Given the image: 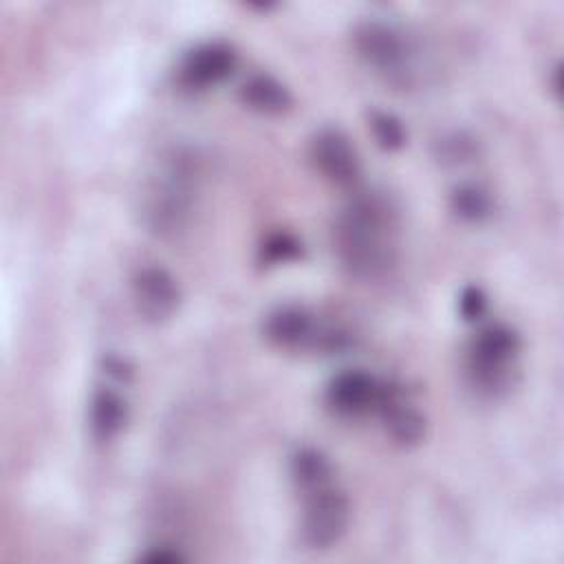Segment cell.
Instances as JSON below:
<instances>
[{
    "instance_id": "obj_5",
    "label": "cell",
    "mask_w": 564,
    "mask_h": 564,
    "mask_svg": "<svg viewBox=\"0 0 564 564\" xmlns=\"http://www.w3.org/2000/svg\"><path fill=\"white\" fill-rule=\"evenodd\" d=\"M355 48L361 59L375 70L383 73L390 79H399L405 75V57L408 48L401 35L383 22L368 20L355 29Z\"/></svg>"
},
{
    "instance_id": "obj_1",
    "label": "cell",
    "mask_w": 564,
    "mask_h": 564,
    "mask_svg": "<svg viewBox=\"0 0 564 564\" xmlns=\"http://www.w3.org/2000/svg\"><path fill=\"white\" fill-rule=\"evenodd\" d=\"M392 212L377 196H357L335 223V251L344 269L375 280L392 264Z\"/></svg>"
},
{
    "instance_id": "obj_21",
    "label": "cell",
    "mask_w": 564,
    "mask_h": 564,
    "mask_svg": "<svg viewBox=\"0 0 564 564\" xmlns=\"http://www.w3.org/2000/svg\"><path fill=\"white\" fill-rule=\"evenodd\" d=\"M560 75H562V66L555 64V68H553V93L555 95H560Z\"/></svg>"
},
{
    "instance_id": "obj_14",
    "label": "cell",
    "mask_w": 564,
    "mask_h": 564,
    "mask_svg": "<svg viewBox=\"0 0 564 564\" xmlns=\"http://www.w3.org/2000/svg\"><path fill=\"white\" fill-rule=\"evenodd\" d=\"M291 476L304 491H313L330 485L333 465L322 452L313 447H302L291 458Z\"/></svg>"
},
{
    "instance_id": "obj_2",
    "label": "cell",
    "mask_w": 564,
    "mask_h": 564,
    "mask_svg": "<svg viewBox=\"0 0 564 564\" xmlns=\"http://www.w3.org/2000/svg\"><path fill=\"white\" fill-rule=\"evenodd\" d=\"M520 352V337L505 324H489L469 344L467 372L471 386L485 394H498L511 381V366Z\"/></svg>"
},
{
    "instance_id": "obj_20",
    "label": "cell",
    "mask_w": 564,
    "mask_h": 564,
    "mask_svg": "<svg viewBox=\"0 0 564 564\" xmlns=\"http://www.w3.org/2000/svg\"><path fill=\"white\" fill-rule=\"evenodd\" d=\"M106 370H108V375H115L117 379H126L130 375L126 364L121 359H117V357H108L106 359Z\"/></svg>"
},
{
    "instance_id": "obj_6",
    "label": "cell",
    "mask_w": 564,
    "mask_h": 564,
    "mask_svg": "<svg viewBox=\"0 0 564 564\" xmlns=\"http://www.w3.org/2000/svg\"><path fill=\"white\" fill-rule=\"evenodd\" d=\"M311 159L317 172L337 187H355L361 176V163L350 139L337 128L319 130L311 141Z\"/></svg>"
},
{
    "instance_id": "obj_15",
    "label": "cell",
    "mask_w": 564,
    "mask_h": 564,
    "mask_svg": "<svg viewBox=\"0 0 564 564\" xmlns=\"http://www.w3.org/2000/svg\"><path fill=\"white\" fill-rule=\"evenodd\" d=\"M449 205L467 223H480L491 214V198L478 185H458L449 196Z\"/></svg>"
},
{
    "instance_id": "obj_11",
    "label": "cell",
    "mask_w": 564,
    "mask_h": 564,
    "mask_svg": "<svg viewBox=\"0 0 564 564\" xmlns=\"http://www.w3.org/2000/svg\"><path fill=\"white\" fill-rule=\"evenodd\" d=\"M379 412L383 416L386 430L392 436L394 443L403 445V447H412L416 443L423 441L425 436V419L423 414L408 403L399 388L392 386H383L381 399H379Z\"/></svg>"
},
{
    "instance_id": "obj_16",
    "label": "cell",
    "mask_w": 564,
    "mask_h": 564,
    "mask_svg": "<svg viewBox=\"0 0 564 564\" xmlns=\"http://www.w3.org/2000/svg\"><path fill=\"white\" fill-rule=\"evenodd\" d=\"M302 253H304L302 242L293 234L273 231L260 242L258 262L262 267H275V264H284V262H293V260L302 258Z\"/></svg>"
},
{
    "instance_id": "obj_18",
    "label": "cell",
    "mask_w": 564,
    "mask_h": 564,
    "mask_svg": "<svg viewBox=\"0 0 564 564\" xmlns=\"http://www.w3.org/2000/svg\"><path fill=\"white\" fill-rule=\"evenodd\" d=\"M487 311V295L480 286L469 284L460 291L458 295V313L465 322H476L485 315Z\"/></svg>"
},
{
    "instance_id": "obj_9",
    "label": "cell",
    "mask_w": 564,
    "mask_h": 564,
    "mask_svg": "<svg viewBox=\"0 0 564 564\" xmlns=\"http://www.w3.org/2000/svg\"><path fill=\"white\" fill-rule=\"evenodd\" d=\"M238 66L236 51L225 42L192 48L181 64V79L189 88H209L225 82Z\"/></svg>"
},
{
    "instance_id": "obj_7",
    "label": "cell",
    "mask_w": 564,
    "mask_h": 564,
    "mask_svg": "<svg viewBox=\"0 0 564 564\" xmlns=\"http://www.w3.org/2000/svg\"><path fill=\"white\" fill-rule=\"evenodd\" d=\"M134 304L148 322H165L174 315L181 302V291L174 275L156 264L143 267L132 280Z\"/></svg>"
},
{
    "instance_id": "obj_4",
    "label": "cell",
    "mask_w": 564,
    "mask_h": 564,
    "mask_svg": "<svg viewBox=\"0 0 564 564\" xmlns=\"http://www.w3.org/2000/svg\"><path fill=\"white\" fill-rule=\"evenodd\" d=\"M264 337L278 348H308L337 350L344 346V335L335 330H322L315 317L297 304H284L273 308L264 319Z\"/></svg>"
},
{
    "instance_id": "obj_17",
    "label": "cell",
    "mask_w": 564,
    "mask_h": 564,
    "mask_svg": "<svg viewBox=\"0 0 564 564\" xmlns=\"http://www.w3.org/2000/svg\"><path fill=\"white\" fill-rule=\"evenodd\" d=\"M368 121H370V130H372L377 143H379V148H383L388 152H394V150L405 145V139H408L405 128L394 115L383 112V110H375Z\"/></svg>"
},
{
    "instance_id": "obj_10",
    "label": "cell",
    "mask_w": 564,
    "mask_h": 564,
    "mask_svg": "<svg viewBox=\"0 0 564 564\" xmlns=\"http://www.w3.org/2000/svg\"><path fill=\"white\" fill-rule=\"evenodd\" d=\"M189 194L192 187L187 183V176H183V170H170L150 196V225L159 231H176V227H181L183 218L189 212Z\"/></svg>"
},
{
    "instance_id": "obj_13",
    "label": "cell",
    "mask_w": 564,
    "mask_h": 564,
    "mask_svg": "<svg viewBox=\"0 0 564 564\" xmlns=\"http://www.w3.org/2000/svg\"><path fill=\"white\" fill-rule=\"evenodd\" d=\"M126 401L112 390H97L90 401V430L97 441L115 438L126 423Z\"/></svg>"
},
{
    "instance_id": "obj_3",
    "label": "cell",
    "mask_w": 564,
    "mask_h": 564,
    "mask_svg": "<svg viewBox=\"0 0 564 564\" xmlns=\"http://www.w3.org/2000/svg\"><path fill=\"white\" fill-rule=\"evenodd\" d=\"M350 505L348 498L326 485L308 491L302 516V540L308 549H330L348 529Z\"/></svg>"
},
{
    "instance_id": "obj_8",
    "label": "cell",
    "mask_w": 564,
    "mask_h": 564,
    "mask_svg": "<svg viewBox=\"0 0 564 564\" xmlns=\"http://www.w3.org/2000/svg\"><path fill=\"white\" fill-rule=\"evenodd\" d=\"M383 386L364 370H344L326 388L328 408L346 419L361 416L379 405Z\"/></svg>"
},
{
    "instance_id": "obj_19",
    "label": "cell",
    "mask_w": 564,
    "mask_h": 564,
    "mask_svg": "<svg viewBox=\"0 0 564 564\" xmlns=\"http://www.w3.org/2000/svg\"><path fill=\"white\" fill-rule=\"evenodd\" d=\"M141 560L150 562V564H176V562H183L185 555L178 553L174 546L161 544V546H152L148 553H143Z\"/></svg>"
},
{
    "instance_id": "obj_12",
    "label": "cell",
    "mask_w": 564,
    "mask_h": 564,
    "mask_svg": "<svg viewBox=\"0 0 564 564\" xmlns=\"http://www.w3.org/2000/svg\"><path fill=\"white\" fill-rule=\"evenodd\" d=\"M240 99L260 115H282L293 104L289 88L267 73L251 75L240 88Z\"/></svg>"
}]
</instances>
